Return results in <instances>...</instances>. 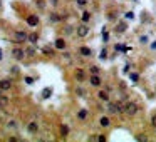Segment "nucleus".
Here are the masks:
<instances>
[{
	"label": "nucleus",
	"instance_id": "f3484780",
	"mask_svg": "<svg viewBox=\"0 0 156 142\" xmlns=\"http://www.w3.org/2000/svg\"><path fill=\"white\" fill-rule=\"evenodd\" d=\"M81 19H82V22L86 24V22H89V19H91V14H89V12H84L82 15H81Z\"/></svg>",
	"mask_w": 156,
	"mask_h": 142
},
{
	"label": "nucleus",
	"instance_id": "4be33fe9",
	"mask_svg": "<svg viewBox=\"0 0 156 142\" xmlns=\"http://www.w3.org/2000/svg\"><path fill=\"white\" fill-rule=\"evenodd\" d=\"M76 77H77L79 80H82V77H84V74H82V70H77V72H76Z\"/></svg>",
	"mask_w": 156,
	"mask_h": 142
},
{
	"label": "nucleus",
	"instance_id": "7ed1b4c3",
	"mask_svg": "<svg viewBox=\"0 0 156 142\" xmlns=\"http://www.w3.org/2000/svg\"><path fill=\"white\" fill-rule=\"evenodd\" d=\"M89 34V27L86 25V24H82V25H79L77 27V35L81 37V39H84V37Z\"/></svg>",
	"mask_w": 156,
	"mask_h": 142
},
{
	"label": "nucleus",
	"instance_id": "f704fd0d",
	"mask_svg": "<svg viewBox=\"0 0 156 142\" xmlns=\"http://www.w3.org/2000/svg\"><path fill=\"white\" fill-rule=\"evenodd\" d=\"M0 7H2V0H0Z\"/></svg>",
	"mask_w": 156,
	"mask_h": 142
},
{
	"label": "nucleus",
	"instance_id": "aec40b11",
	"mask_svg": "<svg viewBox=\"0 0 156 142\" xmlns=\"http://www.w3.org/2000/svg\"><path fill=\"white\" fill-rule=\"evenodd\" d=\"M61 134H62V136H67V134H69V127L67 126H62V127H61Z\"/></svg>",
	"mask_w": 156,
	"mask_h": 142
},
{
	"label": "nucleus",
	"instance_id": "6ab92c4d",
	"mask_svg": "<svg viewBox=\"0 0 156 142\" xmlns=\"http://www.w3.org/2000/svg\"><path fill=\"white\" fill-rule=\"evenodd\" d=\"M61 19H62V17L57 15V14H51V20H52V22H59Z\"/></svg>",
	"mask_w": 156,
	"mask_h": 142
},
{
	"label": "nucleus",
	"instance_id": "6e6552de",
	"mask_svg": "<svg viewBox=\"0 0 156 142\" xmlns=\"http://www.w3.org/2000/svg\"><path fill=\"white\" fill-rule=\"evenodd\" d=\"M101 84H103V82H101L99 75H98V74H92V77H91V85H94V87H99Z\"/></svg>",
	"mask_w": 156,
	"mask_h": 142
},
{
	"label": "nucleus",
	"instance_id": "4468645a",
	"mask_svg": "<svg viewBox=\"0 0 156 142\" xmlns=\"http://www.w3.org/2000/svg\"><path fill=\"white\" fill-rule=\"evenodd\" d=\"M56 47H57V49H64V47H66L64 39H57V40H56Z\"/></svg>",
	"mask_w": 156,
	"mask_h": 142
},
{
	"label": "nucleus",
	"instance_id": "9d476101",
	"mask_svg": "<svg viewBox=\"0 0 156 142\" xmlns=\"http://www.w3.org/2000/svg\"><path fill=\"white\" fill-rule=\"evenodd\" d=\"M98 97L101 99V100H104V102H108V100H109V94H108L106 90H101V92L98 94Z\"/></svg>",
	"mask_w": 156,
	"mask_h": 142
},
{
	"label": "nucleus",
	"instance_id": "ddd939ff",
	"mask_svg": "<svg viewBox=\"0 0 156 142\" xmlns=\"http://www.w3.org/2000/svg\"><path fill=\"white\" fill-rule=\"evenodd\" d=\"M37 40H39V35H37L35 32L29 35V42H30V44H37Z\"/></svg>",
	"mask_w": 156,
	"mask_h": 142
},
{
	"label": "nucleus",
	"instance_id": "0eeeda50",
	"mask_svg": "<svg viewBox=\"0 0 156 142\" xmlns=\"http://www.w3.org/2000/svg\"><path fill=\"white\" fill-rule=\"evenodd\" d=\"M10 87H12V82L10 80H7V79L0 80V89H2V90H10Z\"/></svg>",
	"mask_w": 156,
	"mask_h": 142
},
{
	"label": "nucleus",
	"instance_id": "bb28decb",
	"mask_svg": "<svg viewBox=\"0 0 156 142\" xmlns=\"http://www.w3.org/2000/svg\"><path fill=\"white\" fill-rule=\"evenodd\" d=\"M27 54H29V55H34V54H35V50H34V49H32V47H30V49H27Z\"/></svg>",
	"mask_w": 156,
	"mask_h": 142
},
{
	"label": "nucleus",
	"instance_id": "393cba45",
	"mask_svg": "<svg viewBox=\"0 0 156 142\" xmlns=\"http://www.w3.org/2000/svg\"><path fill=\"white\" fill-rule=\"evenodd\" d=\"M91 72H92V74H98V72H99V67L92 65V67H91Z\"/></svg>",
	"mask_w": 156,
	"mask_h": 142
},
{
	"label": "nucleus",
	"instance_id": "39448f33",
	"mask_svg": "<svg viewBox=\"0 0 156 142\" xmlns=\"http://www.w3.org/2000/svg\"><path fill=\"white\" fill-rule=\"evenodd\" d=\"M108 112H109V114H118V112H119L118 104H116V102H109V104H108Z\"/></svg>",
	"mask_w": 156,
	"mask_h": 142
},
{
	"label": "nucleus",
	"instance_id": "423d86ee",
	"mask_svg": "<svg viewBox=\"0 0 156 142\" xmlns=\"http://www.w3.org/2000/svg\"><path fill=\"white\" fill-rule=\"evenodd\" d=\"M27 24H29L30 27H35L37 24H39V17L37 15H29L27 17Z\"/></svg>",
	"mask_w": 156,
	"mask_h": 142
},
{
	"label": "nucleus",
	"instance_id": "2eb2a0df",
	"mask_svg": "<svg viewBox=\"0 0 156 142\" xmlns=\"http://www.w3.org/2000/svg\"><path fill=\"white\" fill-rule=\"evenodd\" d=\"M99 124H101L103 127H108V126H109V119H108V117H101Z\"/></svg>",
	"mask_w": 156,
	"mask_h": 142
},
{
	"label": "nucleus",
	"instance_id": "5701e85b",
	"mask_svg": "<svg viewBox=\"0 0 156 142\" xmlns=\"http://www.w3.org/2000/svg\"><path fill=\"white\" fill-rule=\"evenodd\" d=\"M126 30V24H121L119 27H118V32H124Z\"/></svg>",
	"mask_w": 156,
	"mask_h": 142
},
{
	"label": "nucleus",
	"instance_id": "a878e982",
	"mask_svg": "<svg viewBox=\"0 0 156 142\" xmlns=\"http://www.w3.org/2000/svg\"><path fill=\"white\" fill-rule=\"evenodd\" d=\"M151 126H153V127L156 129V115H153V117H151Z\"/></svg>",
	"mask_w": 156,
	"mask_h": 142
},
{
	"label": "nucleus",
	"instance_id": "b1692460",
	"mask_svg": "<svg viewBox=\"0 0 156 142\" xmlns=\"http://www.w3.org/2000/svg\"><path fill=\"white\" fill-rule=\"evenodd\" d=\"M86 4H87V0H77V5L79 7H84Z\"/></svg>",
	"mask_w": 156,
	"mask_h": 142
},
{
	"label": "nucleus",
	"instance_id": "2f4dec72",
	"mask_svg": "<svg viewBox=\"0 0 156 142\" xmlns=\"http://www.w3.org/2000/svg\"><path fill=\"white\" fill-rule=\"evenodd\" d=\"M151 47H153V49H156V42H155V44H153V45H151Z\"/></svg>",
	"mask_w": 156,
	"mask_h": 142
},
{
	"label": "nucleus",
	"instance_id": "f8f14e48",
	"mask_svg": "<svg viewBox=\"0 0 156 142\" xmlns=\"http://www.w3.org/2000/svg\"><path fill=\"white\" fill-rule=\"evenodd\" d=\"M51 94H52V89H51V87H47V89H44V90H42V97H44V99H49V97H51Z\"/></svg>",
	"mask_w": 156,
	"mask_h": 142
},
{
	"label": "nucleus",
	"instance_id": "7c9ffc66",
	"mask_svg": "<svg viewBox=\"0 0 156 142\" xmlns=\"http://www.w3.org/2000/svg\"><path fill=\"white\" fill-rule=\"evenodd\" d=\"M77 94H79V95H81V97H82V95H84V94H86V92H84V90H82V89H77Z\"/></svg>",
	"mask_w": 156,
	"mask_h": 142
},
{
	"label": "nucleus",
	"instance_id": "a211bd4d",
	"mask_svg": "<svg viewBox=\"0 0 156 142\" xmlns=\"http://www.w3.org/2000/svg\"><path fill=\"white\" fill-rule=\"evenodd\" d=\"M79 119H81V120H84V119H86V117H87V110H79Z\"/></svg>",
	"mask_w": 156,
	"mask_h": 142
},
{
	"label": "nucleus",
	"instance_id": "20e7f679",
	"mask_svg": "<svg viewBox=\"0 0 156 142\" xmlns=\"http://www.w3.org/2000/svg\"><path fill=\"white\" fill-rule=\"evenodd\" d=\"M12 55H14V59H17V60H22L24 55H25V52L22 50V49H14V50H12Z\"/></svg>",
	"mask_w": 156,
	"mask_h": 142
},
{
	"label": "nucleus",
	"instance_id": "72a5a7b5",
	"mask_svg": "<svg viewBox=\"0 0 156 142\" xmlns=\"http://www.w3.org/2000/svg\"><path fill=\"white\" fill-rule=\"evenodd\" d=\"M2 92H4V90H2V89H0V97H2Z\"/></svg>",
	"mask_w": 156,
	"mask_h": 142
},
{
	"label": "nucleus",
	"instance_id": "1a4fd4ad",
	"mask_svg": "<svg viewBox=\"0 0 156 142\" xmlns=\"http://www.w3.org/2000/svg\"><path fill=\"white\" fill-rule=\"evenodd\" d=\"M27 129H29V132H30V134H35V132L39 131V124H37V122H29Z\"/></svg>",
	"mask_w": 156,
	"mask_h": 142
},
{
	"label": "nucleus",
	"instance_id": "dca6fc26",
	"mask_svg": "<svg viewBox=\"0 0 156 142\" xmlns=\"http://www.w3.org/2000/svg\"><path fill=\"white\" fill-rule=\"evenodd\" d=\"M81 54H82L84 57H89L91 55V50H89L87 47H81Z\"/></svg>",
	"mask_w": 156,
	"mask_h": 142
},
{
	"label": "nucleus",
	"instance_id": "473e14b6",
	"mask_svg": "<svg viewBox=\"0 0 156 142\" xmlns=\"http://www.w3.org/2000/svg\"><path fill=\"white\" fill-rule=\"evenodd\" d=\"M0 60H2V50H0Z\"/></svg>",
	"mask_w": 156,
	"mask_h": 142
},
{
	"label": "nucleus",
	"instance_id": "f03ea898",
	"mask_svg": "<svg viewBox=\"0 0 156 142\" xmlns=\"http://www.w3.org/2000/svg\"><path fill=\"white\" fill-rule=\"evenodd\" d=\"M25 40H29V35H27L25 32L17 30L15 32V42H17V44H22V42H25Z\"/></svg>",
	"mask_w": 156,
	"mask_h": 142
},
{
	"label": "nucleus",
	"instance_id": "c85d7f7f",
	"mask_svg": "<svg viewBox=\"0 0 156 142\" xmlns=\"http://www.w3.org/2000/svg\"><path fill=\"white\" fill-rule=\"evenodd\" d=\"M44 54H47V55H52V54H54V52H52L51 49H44Z\"/></svg>",
	"mask_w": 156,
	"mask_h": 142
},
{
	"label": "nucleus",
	"instance_id": "f257e3e1",
	"mask_svg": "<svg viewBox=\"0 0 156 142\" xmlns=\"http://www.w3.org/2000/svg\"><path fill=\"white\" fill-rule=\"evenodd\" d=\"M138 110H139V107H138L136 102H128L126 104V109H124V114H128V115H136Z\"/></svg>",
	"mask_w": 156,
	"mask_h": 142
},
{
	"label": "nucleus",
	"instance_id": "9b49d317",
	"mask_svg": "<svg viewBox=\"0 0 156 142\" xmlns=\"http://www.w3.org/2000/svg\"><path fill=\"white\" fill-rule=\"evenodd\" d=\"M7 104H9V99H7L5 95H2L0 97V109H5Z\"/></svg>",
	"mask_w": 156,
	"mask_h": 142
},
{
	"label": "nucleus",
	"instance_id": "c756f323",
	"mask_svg": "<svg viewBox=\"0 0 156 142\" xmlns=\"http://www.w3.org/2000/svg\"><path fill=\"white\" fill-rule=\"evenodd\" d=\"M138 79H139V77H138V75H136V74H133V75H131V80H138Z\"/></svg>",
	"mask_w": 156,
	"mask_h": 142
},
{
	"label": "nucleus",
	"instance_id": "cd10ccee",
	"mask_svg": "<svg viewBox=\"0 0 156 142\" xmlns=\"http://www.w3.org/2000/svg\"><path fill=\"white\" fill-rule=\"evenodd\" d=\"M25 82L30 85V84H34V79H32V77H25Z\"/></svg>",
	"mask_w": 156,
	"mask_h": 142
},
{
	"label": "nucleus",
	"instance_id": "412c9836",
	"mask_svg": "<svg viewBox=\"0 0 156 142\" xmlns=\"http://www.w3.org/2000/svg\"><path fill=\"white\" fill-rule=\"evenodd\" d=\"M7 127H9V129H15V127H17L15 120H10V122H9V124H7Z\"/></svg>",
	"mask_w": 156,
	"mask_h": 142
}]
</instances>
